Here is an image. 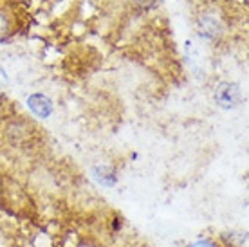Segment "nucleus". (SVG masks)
<instances>
[{
	"mask_svg": "<svg viewBox=\"0 0 249 247\" xmlns=\"http://www.w3.org/2000/svg\"><path fill=\"white\" fill-rule=\"evenodd\" d=\"M215 101L220 108L231 110L240 103V87L237 83L224 81L215 88Z\"/></svg>",
	"mask_w": 249,
	"mask_h": 247,
	"instance_id": "obj_1",
	"label": "nucleus"
},
{
	"mask_svg": "<svg viewBox=\"0 0 249 247\" xmlns=\"http://www.w3.org/2000/svg\"><path fill=\"white\" fill-rule=\"evenodd\" d=\"M27 105L31 108V112L38 118H49L51 112H53V103H51V99L44 94H33L27 98Z\"/></svg>",
	"mask_w": 249,
	"mask_h": 247,
	"instance_id": "obj_2",
	"label": "nucleus"
},
{
	"mask_svg": "<svg viewBox=\"0 0 249 247\" xmlns=\"http://www.w3.org/2000/svg\"><path fill=\"white\" fill-rule=\"evenodd\" d=\"M199 27H200V33H202V36L206 38H217L222 31V24H220V20L215 18L213 15H206L202 17L199 22Z\"/></svg>",
	"mask_w": 249,
	"mask_h": 247,
	"instance_id": "obj_3",
	"label": "nucleus"
},
{
	"mask_svg": "<svg viewBox=\"0 0 249 247\" xmlns=\"http://www.w3.org/2000/svg\"><path fill=\"white\" fill-rule=\"evenodd\" d=\"M94 177H96V180L103 186H114L116 184V180H118L116 179V173L107 166H96L94 168Z\"/></svg>",
	"mask_w": 249,
	"mask_h": 247,
	"instance_id": "obj_4",
	"label": "nucleus"
},
{
	"mask_svg": "<svg viewBox=\"0 0 249 247\" xmlns=\"http://www.w3.org/2000/svg\"><path fill=\"white\" fill-rule=\"evenodd\" d=\"M7 33H9V22L4 15H0V42H4L7 38Z\"/></svg>",
	"mask_w": 249,
	"mask_h": 247,
	"instance_id": "obj_5",
	"label": "nucleus"
},
{
	"mask_svg": "<svg viewBox=\"0 0 249 247\" xmlns=\"http://www.w3.org/2000/svg\"><path fill=\"white\" fill-rule=\"evenodd\" d=\"M190 247H218V246L213 240H210V238H200V240L193 242Z\"/></svg>",
	"mask_w": 249,
	"mask_h": 247,
	"instance_id": "obj_6",
	"label": "nucleus"
},
{
	"mask_svg": "<svg viewBox=\"0 0 249 247\" xmlns=\"http://www.w3.org/2000/svg\"><path fill=\"white\" fill-rule=\"evenodd\" d=\"M136 2L139 4V6H143V7H152L157 0H136Z\"/></svg>",
	"mask_w": 249,
	"mask_h": 247,
	"instance_id": "obj_7",
	"label": "nucleus"
}]
</instances>
